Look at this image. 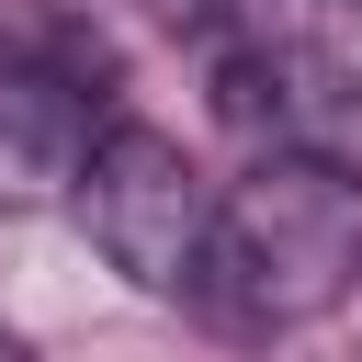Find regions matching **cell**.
Wrapping results in <instances>:
<instances>
[{
  "mask_svg": "<svg viewBox=\"0 0 362 362\" xmlns=\"http://www.w3.org/2000/svg\"><path fill=\"white\" fill-rule=\"evenodd\" d=\"M79 226L90 249L136 283V294H215V249H226V192L181 158V136L158 124H102L79 147Z\"/></svg>",
  "mask_w": 362,
  "mask_h": 362,
  "instance_id": "1",
  "label": "cell"
},
{
  "mask_svg": "<svg viewBox=\"0 0 362 362\" xmlns=\"http://www.w3.org/2000/svg\"><path fill=\"white\" fill-rule=\"evenodd\" d=\"M351 260H362V204H351V181L317 170V158H272V170L226 204V249H215V294H204V305L238 317V328H283V317L328 305Z\"/></svg>",
  "mask_w": 362,
  "mask_h": 362,
  "instance_id": "2",
  "label": "cell"
}]
</instances>
